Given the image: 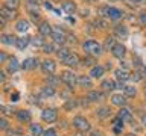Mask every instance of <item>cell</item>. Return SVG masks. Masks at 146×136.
I'll return each mask as SVG.
<instances>
[{
    "mask_svg": "<svg viewBox=\"0 0 146 136\" xmlns=\"http://www.w3.org/2000/svg\"><path fill=\"white\" fill-rule=\"evenodd\" d=\"M82 48H84V52L87 54H90V56H99V54L102 53V47H100V44L96 42V41H85V42L82 44Z\"/></svg>",
    "mask_w": 146,
    "mask_h": 136,
    "instance_id": "1",
    "label": "cell"
},
{
    "mask_svg": "<svg viewBox=\"0 0 146 136\" xmlns=\"http://www.w3.org/2000/svg\"><path fill=\"white\" fill-rule=\"evenodd\" d=\"M100 14H102V17H108L110 20H119L123 15V12L120 9H116V8H102Z\"/></svg>",
    "mask_w": 146,
    "mask_h": 136,
    "instance_id": "2",
    "label": "cell"
},
{
    "mask_svg": "<svg viewBox=\"0 0 146 136\" xmlns=\"http://www.w3.org/2000/svg\"><path fill=\"white\" fill-rule=\"evenodd\" d=\"M61 80L66 85H68L70 88H75L78 83V77L73 74V71H62L61 73Z\"/></svg>",
    "mask_w": 146,
    "mask_h": 136,
    "instance_id": "3",
    "label": "cell"
},
{
    "mask_svg": "<svg viewBox=\"0 0 146 136\" xmlns=\"http://www.w3.org/2000/svg\"><path fill=\"white\" fill-rule=\"evenodd\" d=\"M73 126H75L79 131H88L90 130V122L82 116H76L75 120H73Z\"/></svg>",
    "mask_w": 146,
    "mask_h": 136,
    "instance_id": "4",
    "label": "cell"
},
{
    "mask_svg": "<svg viewBox=\"0 0 146 136\" xmlns=\"http://www.w3.org/2000/svg\"><path fill=\"white\" fill-rule=\"evenodd\" d=\"M41 118H43V121H46V122L56 121V118H58L56 109H44L43 113H41Z\"/></svg>",
    "mask_w": 146,
    "mask_h": 136,
    "instance_id": "5",
    "label": "cell"
},
{
    "mask_svg": "<svg viewBox=\"0 0 146 136\" xmlns=\"http://www.w3.org/2000/svg\"><path fill=\"white\" fill-rule=\"evenodd\" d=\"M38 30H40V35H43V36H52V33H53L52 26H50L47 21H43V23H41L40 27H38Z\"/></svg>",
    "mask_w": 146,
    "mask_h": 136,
    "instance_id": "6",
    "label": "cell"
},
{
    "mask_svg": "<svg viewBox=\"0 0 146 136\" xmlns=\"http://www.w3.org/2000/svg\"><path fill=\"white\" fill-rule=\"evenodd\" d=\"M41 68H43L44 73L52 74V73H55V70H56V63H55L53 61H50V59H47V61H44L43 63H41Z\"/></svg>",
    "mask_w": 146,
    "mask_h": 136,
    "instance_id": "7",
    "label": "cell"
},
{
    "mask_svg": "<svg viewBox=\"0 0 146 136\" xmlns=\"http://www.w3.org/2000/svg\"><path fill=\"white\" fill-rule=\"evenodd\" d=\"M111 52H113V56L114 58H117V59H122L123 56H125V52H126V48L123 47L122 44H116L114 47L111 48Z\"/></svg>",
    "mask_w": 146,
    "mask_h": 136,
    "instance_id": "8",
    "label": "cell"
},
{
    "mask_svg": "<svg viewBox=\"0 0 146 136\" xmlns=\"http://www.w3.org/2000/svg\"><path fill=\"white\" fill-rule=\"evenodd\" d=\"M52 38L56 44H64L66 42V35H64V32L61 29H55L53 33H52Z\"/></svg>",
    "mask_w": 146,
    "mask_h": 136,
    "instance_id": "9",
    "label": "cell"
},
{
    "mask_svg": "<svg viewBox=\"0 0 146 136\" xmlns=\"http://www.w3.org/2000/svg\"><path fill=\"white\" fill-rule=\"evenodd\" d=\"M111 103L114 104V106H119V107H123L126 104V98L123 97L122 94H114L111 97Z\"/></svg>",
    "mask_w": 146,
    "mask_h": 136,
    "instance_id": "10",
    "label": "cell"
},
{
    "mask_svg": "<svg viewBox=\"0 0 146 136\" xmlns=\"http://www.w3.org/2000/svg\"><path fill=\"white\" fill-rule=\"evenodd\" d=\"M62 62L66 63V65H68V67H76L78 63H79V56H78L76 53H70L66 61H62Z\"/></svg>",
    "mask_w": 146,
    "mask_h": 136,
    "instance_id": "11",
    "label": "cell"
},
{
    "mask_svg": "<svg viewBox=\"0 0 146 136\" xmlns=\"http://www.w3.org/2000/svg\"><path fill=\"white\" fill-rule=\"evenodd\" d=\"M31 39H32L31 36H21V38H18V39H17V44H15L17 48H18V50H25L27 45L31 44Z\"/></svg>",
    "mask_w": 146,
    "mask_h": 136,
    "instance_id": "12",
    "label": "cell"
},
{
    "mask_svg": "<svg viewBox=\"0 0 146 136\" xmlns=\"http://www.w3.org/2000/svg\"><path fill=\"white\" fill-rule=\"evenodd\" d=\"M0 17L5 18V20H12L14 17H15V12L12 11V9H9L6 6H3L2 9H0Z\"/></svg>",
    "mask_w": 146,
    "mask_h": 136,
    "instance_id": "13",
    "label": "cell"
},
{
    "mask_svg": "<svg viewBox=\"0 0 146 136\" xmlns=\"http://www.w3.org/2000/svg\"><path fill=\"white\" fill-rule=\"evenodd\" d=\"M119 118H120L123 122H129V121H132L131 112L128 110V109H125V107H122L120 110H119Z\"/></svg>",
    "mask_w": 146,
    "mask_h": 136,
    "instance_id": "14",
    "label": "cell"
},
{
    "mask_svg": "<svg viewBox=\"0 0 146 136\" xmlns=\"http://www.w3.org/2000/svg\"><path fill=\"white\" fill-rule=\"evenodd\" d=\"M62 9L67 14H75L76 12V5H75V2H72V0H66V2L62 3Z\"/></svg>",
    "mask_w": 146,
    "mask_h": 136,
    "instance_id": "15",
    "label": "cell"
},
{
    "mask_svg": "<svg viewBox=\"0 0 146 136\" xmlns=\"http://www.w3.org/2000/svg\"><path fill=\"white\" fill-rule=\"evenodd\" d=\"M78 83L81 86H84V88H91L93 86V82H91L90 76H79L78 77Z\"/></svg>",
    "mask_w": 146,
    "mask_h": 136,
    "instance_id": "16",
    "label": "cell"
},
{
    "mask_svg": "<svg viewBox=\"0 0 146 136\" xmlns=\"http://www.w3.org/2000/svg\"><path fill=\"white\" fill-rule=\"evenodd\" d=\"M104 67H100V65H98V67H93L91 68V71H90V76L91 77H94V79H99V77H102L104 76Z\"/></svg>",
    "mask_w": 146,
    "mask_h": 136,
    "instance_id": "17",
    "label": "cell"
},
{
    "mask_svg": "<svg viewBox=\"0 0 146 136\" xmlns=\"http://www.w3.org/2000/svg\"><path fill=\"white\" fill-rule=\"evenodd\" d=\"M116 35L119 36V38H122V39H126L128 38V29L125 26H116Z\"/></svg>",
    "mask_w": 146,
    "mask_h": 136,
    "instance_id": "18",
    "label": "cell"
},
{
    "mask_svg": "<svg viewBox=\"0 0 146 136\" xmlns=\"http://www.w3.org/2000/svg\"><path fill=\"white\" fill-rule=\"evenodd\" d=\"M17 39L14 35H2V42L6 44V45H11V44H17Z\"/></svg>",
    "mask_w": 146,
    "mask_h": 136,
    "instance_id": "19",
    "label": "cell"
},
{
    "mask_svg": "<svg viewBox=\"0 0 146 136\" xmlns=\"http://www.w3.org/2000/svg\"><path fill=\"white\" fill-rule=\"evenodd\" d=\"M116 77L120 82H125V80L129 79L131 76H129V73H128L126 70H116Z\"/></svg>",
    "mask_w": 146,
    "mask_h": 136,
    "instance_id": "20",
    "label": "cell"
},
{
    "mask_svg": "<svg viewBox=\"0 0 146 136\" xmlns=\"http://www.w3.org/2000/svg\"><path fill=\"white\" fill-rule=\"evenodd\" d=\"M102 89L104 91H113V89H116V83H114V80H111V79L104 80L102 82Z\"/></svg>",
    "mask_w": 146,
    "mask_h": 136,
    "instance_id": "21",
    "label": "cell"
},
{
    "mask_svg": "<svg viewBox=\"0 0 146 136\" xmlns=\"http://www.w3.org/2000/svg\"><path fill=\"white\" fill-rule=\"evenodd\" d=\"M35 65H36V61L34 58H29V59H26V61L21 63V68L23 70H31V68H34Z\"/></svg>",
    "mask_w": 146,
    "mask_h": 136,
    "instance_id": "22",
    "label": "cell"
},
{
    "mask_svg": "<svg viewBox=\"0 0 146 136\" xmlns=\"http://www.w3.org/2000/svg\"><path fill=\"white\" fill-rule=\"evenodd\" d=\"M31 44L34 45V47H44V39H43V35H40V36H34V38L31 39Z\"/></svg>",
    "mask_w": 146,
    "mask_h": 136,
    "instance_id": "23",
    "label": "cell"
},
{
    "mask_svg": "<svg viewBox=\"0 0 146 136\" xmlns=\"http://www.w3.org/2000/svg\"><path fill=\"white\" fill-rule=\"evenodd\" d=\"M17 30L18 32H27L29 30V21H26V20H20L17 23Z\"/></svg>",
    "mask_w": 146,
    "mask_h": 136,
    "instance_id": "24",
    "label": "cell"
},
{
    "mask_svg": "<svg viewBox=\"0 0 146 136\" xmlns=\"http://www.w3.org/2000/svg\"><path fill=\"white\" fill-rule=\"evenodd\" d=\"M18 61L15 58H11V61H9V63H8V71L9 73H15L17 70H18Z\"/></svg>",
    "mask_w": 146,
    "mask_h": 136,
    "instance_id": "25",
    "label": "cell"
},
{
    "mask_svg": "<svg viewBox=\"0 0 146 136\" xmlns=\"http://www.w3.org/2000/svg\"><path fill=\"white\" fill-rule=\"evenodd\" d=\"M17 118L20 121H31V113L27 110H17Z\"/></svg>",
    "mask_w": 146,
    "mask_h": 136,
    "instance_id": "26",
    "label": "cell"
},
{
    "mask_svg": "<svg viewBox=\"0 0 146 136\" xmlns=\"http://www.w3.org/2000/svg\"><path fill=\"white\" fill-rule=\"evenodd\" d=\"M88 98L91 100V101H100V100L104 98V94L98 92V91H91V92L88 94Z\"/></svg>",
    "mask_w": 146,
    "mask_h": 136,
    "instance_id": "27",
    "label": "cell"
},
{
    "mask_svg": "<svg viewBox=\"0 0 146 136\" xmlns=\"http://www.w3.org/2000/svg\"><path fill=\"white\" fill-rule=\"evenodd\" d=\"M31 131H32V135H34V136L44 135V133H43V129H41L40 124H32V126H31Z\"/></svg>",
    "mask_w": 146,
    "mask_h": 136,
    "instance_id": "28",
    "label": "cell"
},
{
    "mask_svg": "<svg viewBox=\"0 0 146 136\" xmlns=\"http://www.w3.org/2000/svg\"><path fill=\"white\" fill-rule=\"evenodd\" d=\"M68 54H70V50L68 48H59L58 50V58L61 59V61H66Z\"/></svg>",
    "mask_w": 146,
    "mask_h": 136,
    "instance_id": "29",
    "label": "cell"
},
{
    "mask_svg": "<svg viewBox=\"0 0 146 136\" xmlns=\"http://www.w3.org/2000/svg\"><path fill=\"white\" fill-rule=\"evenodd\" d=\"M18 5H20L18 0H6V2H5V6L9 8V9H17Z\"/></svg>",
    "mask_w": 146,
    "mask_h": 136,
    "instance_id": "30",
    "label": "cell"
},
{
    "mask_svg": "<svg viewBox=\"0 0 146 136\" xmlns=\"http://www.w3.org/2000/svg\"><path fill=\"white\" fill-rule=\"evenodd\" d=\"M123 91H125V94L128 95V97H134V95L137 94V91H135L134 86H125Z\"/></svg>",
    "mask_w": 146,
    "mask_h": 136,
    "instance_id": "31",
    "label": "cell"
},
{
    "mask_svg": "<svg viewBox=\"0 0 146 136\" xmlns=\"http://www.w3.org/2000/svg\"><path fill=\"white\" fill-rule=\"evenodd\" d=\"M94 26L100 27V29H107V27H108V23L105 21V20H102V18H98V20H94Z\"/></svg>",
    "mask_w": 146,
    "mask_h": 136,
    "instance_id": "32",
    "label": "cell"
},
{
    "mask_svg": "<svg viewBox=\"0 0 146 136\" xmlns=\"http://www.w3.org/2000/svg\"><path fill=\"white\" fill-rule=\"evenodd\" d=\"M114 45H116V44H114V38H113V36H108V38L105 39V48H110V47L113 48Z\"/></svg>",
    "mask_w": 146,
    "mask_h": 136,
    "instance_id": "33",
    "label": "cell"
},
{
    "mask_svg": "<svg viewBox=\"0 0 146 136\" xmlns=\"http://www.w3.org/2000/svg\"><path fill=\"white\" fill-rule=\"evenodd\" d=\"M108 115H110V109L108 107H102L98 112V116H100V118H105V116H108Z\"/></svg>",
    "mask_w": 146,
    "mask_h": 136,
    "instance_id": "34",
    "label": "cell"
},
{
    "mask_svg": "<svg viewBox=\"0 0 146 136\" xmlns=\"http://www.w3.org/2000/svg\"><path fill=\"white\" fill-rule=\"evenodd\" d=\"M43 94L44 95H53L55 94V89L52 88V86H46V88H43Z\"/></svg>",
    "mask_w": 146,
    "mask_h": 136,
    "instance_id": "35",
    "label": "cell"
},
{
    "mask_svg": "<svg viewBox=\"0 0 146 136\" xmlns=\"http://www.w3.org/2000/svg\"><path fill=\"white\" fill-rule=\"evenodd\" d=\"M26 2L29 3V6H36V8H38L40 5H41L40 0H26Z\"/></svg>",
    "mask_w": 146,
    "mask_h": 136,
    "instance_id": "36",
    "label": "cell"
},
{
    "mask_svg": "<svg viewBox=\"0 0 146 136\" xmlns=\"http://www.w3.org/2000/svg\"><path fill=\"white\" fill-rule=\"evenodd\" d=\"M53 48H55V45H52V44L44 45V53H52V52H53Z\"/></svg>",
    "mask_w": 146,
    "mask_h": 136,
    "instance_id": "37",
    "label": "cell"
},
{
    "mask_svg": "<svg viewBox=\"0 0 146 136\" xmlns=\"http://www.w3.org/2000/svg\"><path fill=\"white\" fill-rule=\"evenodd\" d=\"M139 18H140V24L141 26H146V14H140Z\"/></svg>",
    "mask_w": 146,
    "mask_h": 136,
    "instance_id": "38",
    "label": "cell"
},
{
    "mask_svg": "<svg viewBox=\"0 0 146 136\" xmlns=\"http://www.w3.org/2000/svg\"><path fill=\"white\" fill-rule=\"evenodd\" d=\"M44 136H56V131H55L53 129H49L44 131Z\"/></svg>",
    "mask_w": 146,
    "mask_h": 136,
    "instance_id": "39",
    "label": "cell"
},
{
    "mask_svg": "<svg viewBox=\"0 0 146 136\" xmlns=\"http://www.w3.org/2000/svg\"><path fill=\"white\" fill-rule=\"evenodd\" d=\"M31 15H32V20H34V21H40V14L38 12L31 11Z\"/></svg>",
    "mask_w": 146,
    "mask_h": 136,
    "instance_id": "40",
    "label": "cell"
},
{
    "mask_svg": "<svg viewBox=\"0 0 146 136\" xmlns=\"http://www.w3.org/2000/svg\"><path fill=\"white\" fill-rule=\"evenodd\" d=\"M18 98H20V94H18V92H14L11 95V101H18Z\"/></svg>",
    "mask_w": 146,
    "mask_h": 136,
    "instance_id": "41",
    "label": "cell"
},
{
    "mask_svg": "<svg viewBox=\"0 0 146 136\" xmlns=\"http://www.w3.org/2000/svg\"><path fill=\"white\" fill-rule=\"evenodd\" d=\"M2 110H3V113H6V115H11V113H12V110L8 106H2Z\"/></svg>",
    "mask_w": 146,
    "mask_h": 136,
    "instance_id": "42",
    "label": "cell"
},
{
    "mask_svg": "<svg viewBox=\"0 0 146 136\" xmlns=\"http://www.w3.org/2000/svg\"><path fill=\"white\" fill-rule=\"evenodd\" d=\"M0 127L6 130V129H8V121H6V120H0Z\"/></svg>",
    "mask_w": 146,
    "mask_h": 136,
    "instance_id": "43",
    "label": "cell"
},
{
    "mask_svg": "<svg viewBox=\"0 0 146 136\" xmlns=\"http://www.w3.org/2000/svg\"><path fill=\"white\" fill-rule=\"evenodd\" d=\"M91 63H93V59H91V58L85 59V65H91Z\"/></svg>",
    "mask_w": 146,
    "mask_h": 136,
    "instance_id": "44",
    "label": "cell"
},
{
    "mask_svg": "<svg viewBox=\"0 0 146 136\" xmlns=\"http://www.w3.org/2000/svg\"><path fill=\"white\" fill-rule=\"evenodd\" d=\"M132 79H134V80H140V74H139V73H135V74L132 76Z\"/></svg>",
    "mask_w": 146,
    "mask_h": 136,
    "instance_id": "45",
    "label": "cell"
},
{
    "mask_svg": "<svg viewBox=\"0 0 146 136\" xmlns=\"http://www.w3.org/2000/svg\"><path fill=\"white\" fill-rule=\"evenodd\" d=\"M0 80H2V82L5 80V73H0Z\"/></svg>",
    "mask_w": 146,
    "mask_h": 136,
    "instance_id": "46",
    "label": "cell"
},
{
    "mask_svg": "<svg viewBox=\"0 0 146 136\" xmlns=\"http://www.w3.org/2000/svg\"><path fill=\"white\" fill-rule=\"evenodd\" d=\"M141 121H143V124L146 126V115H143V116H141Z\"/></svg>",
    "mask_w": 146,
    "mask_h": 136,
    "instance_id": "47",
    "label": "cell"
},
{
    "mask_svg": "<svg viewBox=\"0 0 146 136\" xmlns=\"http://www.w3.org/2000/svg\"><path fill=\"white\" fill-rule=\"evenodd\" d=\"M135 2H137V3H145L146 0H135Z\"/></svg>",
    "mask_w": 146,
    "mask_h": 136,
    "instance_id": "48",
    "label": "cell"
},
{
    "mask_svg": "<svg viewBox=\"0 0 146 136\" xmlns=\"http://www.w3.org/2000/svg\"><path fill=\"white\" fill-rule=\"evenodd\" d=\"M90 136H99V135H98V133H91Z\"/></svg>",
    "mask_w": 146,
    "mask_h": 136,
    "instance_id": "49",
    "label": "cell"
},
{
    "mask_svg": "<svg viewBox=\"0 0 146 136\" xmlns=\"http://www.w3.org/2000/svg\"><path fill=\"white\" fill-rule=\"evenodd\" d=\"M143 73H145V74H146V67H145V68H143Z\"/></svg>",
    "mask_w": 146,
    "mask_h": 136,
    "instance_id": "50",
    "label": "cell"
},
{
    "mask_svg": "<svg viewBox=\"0 0 146 136\" xmlns=\"http://www.w3.org/2000/svg\"><path fill=\"white\" fill-rule=\"evenodd\" d=\"M126 136H135V135H132V133H129V135H126Z\"/></svg>",
    "mask_w": 146,
    "mask_h": 136,
    "instance_id": "51",
    "label": "cell"
},
{
    "mask_svg": "<svg viewBox=\"0 0 146 136\" xmlns=\"http://www.w3.org/2000/svg\"><path fill=\"white\" fill-rule=\"evenodd\" d=\"M87 2H93V0H87Z\"/></svg>",
    "mask_w": 146,
    "mask_h": 136,
    "instance_id": "52",
    "label": "cell"
},
{
    "mask_svg": "<svg viewBox=\"0 0 146 136\" xmlns=\"http://www.w3.org/2000/svg\"><path fill=\"white\" fill-rule=\"evenodd\" d=\"M110 2H116V0H110Z\"/></svg>",
    "mask_w": 146,
    "mask_h": 136,
    "instance_id": "53",
    "label": "cell"
},
{
    "mask_svg": "<svg viewBox=\"0 0 146 136\" xmlns=\"http://www.w3.org/2000/svg\"><path fill=\"white\" fill-rule=\"evenodd\" d=\"M145 95H146V89H145Z\"/></svg>",
    "mask_w": 146,
    "mask_h": 136,
    "instance_id": "54",
    "label": "cell"
},
{
    "mask_svg": "<svg viewBox=\"0 0 146 136\" xmlns=\"http://www.w3.org/2000/svg\"><path fill=\"white\" fill-rule=\"evenodd\" d=\"M55 2H56V0H55Z\"/></svg>",
    "mask_w": 146,
    "mask_h": 136,
    "instance_id": "55",
    "label": "cell"
}]
</instances>
